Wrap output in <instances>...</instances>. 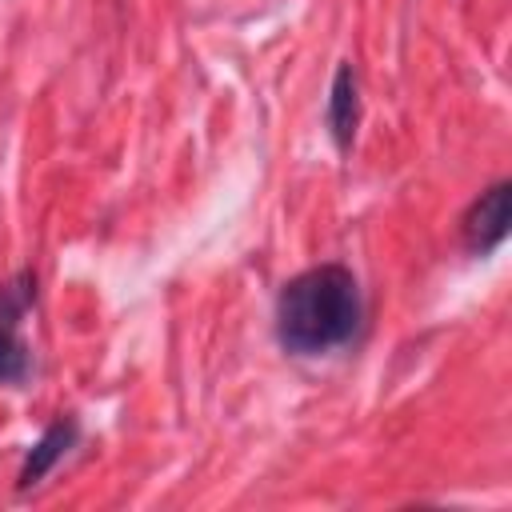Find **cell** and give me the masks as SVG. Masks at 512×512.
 <instances>
[{"instance_id": "cell-1", "label": "cell", "mask_w": 512, "mask_h": 512, "mask_svg": "<svg viewBox=\"0 0 512 512\" xmlns=\"http://www.w3.org/2000/svg\"><path fill=\"white\" fill-rule=\"evenodd\" d=\"M364 292L352 268L316 264L292 276L276 296V340L292 356H324L356 340Z\"/></svg>"}, {"instance_id": "cell-4", "label": "cell", "mask_w": 512, "mask_h": 512, "mask_svg": "<svg viewBox=\"0 0 512 512\" xmlns=\"http://www.w3.org/2000/svg\"><path fill=\"white\" fill-rule=\"evenodd\" d=\"M80 440V424H76V416H60V420H52L44 432H40V440L24 452V464H20V472H16V488L20 492H28V488H36L68 452H72V444Z\"/></svg>"}, {"instance_id": "cell-2", "label": "cell", "mask_w": 512, "mask_h": 512, "mask_svg": "<svg viewBox=\"0 0 512 512\" xmlns=\"http://www.w3.org/2000/svg\"><path fill=\"white\" fill-rule=\"evenodd\" d=\"M32 304H36V272L20 268L0 284V384L12 388H20L32 372V356L20 336V324L32 312Z\"/></svg>"}, {"instance_id": "cell-3", "label": "cell", "mask_w": 512, "mask_h": 512, "mask_svg": "<svg viewBox=\"0 0 512 512\" xmlns=\"http://www.w3.org/2000/svg\"><path fill=\"white\" fill-rule=\"evenodd\" d=\"M508 224H512V184H508V180H496L492 188H484V192L468 204V212H464V220H460L464 248H468L472 256L496 252V248L504 244V236H508Z\"/></svg>"}, {"instance_id": "cell-5", "label": "cell", "mask_w": 512, "mask_h": 512, "mask_svg": "<svg viewBox=\"0 0 512 512\" xmlns=\"http://www.w3.org/2000/svg\"><path fill=\"white\" fill-rule=\"evenodd\" d=\"M324 124H328V136L336 140V148L344 152L356 136V124H360V80H356L352 64H340L336 76H332L328 104H324Z\"/></svg>"}]
</instances>
